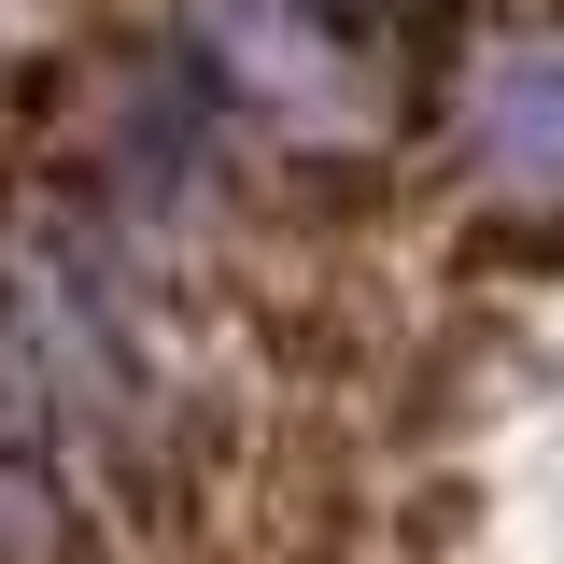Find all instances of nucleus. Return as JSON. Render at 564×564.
I'll return each instance as SVG.
<instances>
[{
    "mask_svg": "<svg viewBox=\"0 0 564 564\" xmlns=\"http://www.w3.org/2000/svg\"><path fill=\"white\" fill-rule=\"evenodd\" d=\"M466 141H480V170H494V184L564 198V29H536V43H508V57L480 70Z\"/></svg>",
    "mask_w": 564,
    "mask_h": 564,
    "instance_id": "1",
    "label": "nucleus"
}]
</instances>
